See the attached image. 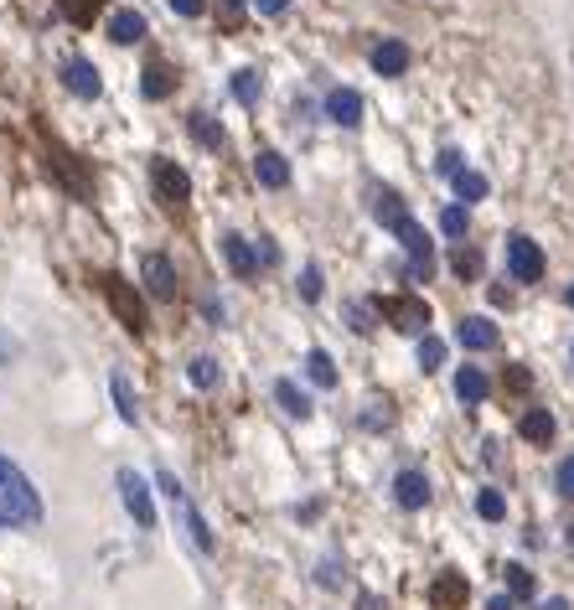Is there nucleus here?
<instances>
[{
  "label": "nucleus",
  "mask_w": 574,
  "mask_h": 610,
  "mask_svg": "<svg viewBox=\"0 0 574 610\" xmlns=\"http://www.w3.org/2000/svg\"><path fill=\"white\" fill-rule=\"evenodd\" d=\"M554 486H559V497H564V502H574V455H564V461H559Z\"/></svg>",
  "instance_id": "obj_39"
},
{
  "label": "nucleus",
  "mask_w": 574,
  "mask_h": 610,
  "mask_svg": "<svg viewBox=\"0 0 574 610\" xmlns=\"http://www.w3.org/2000/svg\"><path fill=\"white\" fill-rule=\"evenodd\" d=\"M502 264H507V280H518V285H538L543 269H549V259H543V249H538L528 233H507Z\"/></svg>",
  "instance_id": "obj_6"
},
{
  "label": "nucleus",
  "mask_w": 574,
  "mask_h": 610,
  "mask_svg": "<svg viewBox=\"0 0 574 610\" xmlns=\"http://www.w3.org/2000/svg\"><path fill=\"white\" fill-rule=\"evenodd\" d=\"M187 383L202 388V393H213V388L223 383V362H218L213 352H197V357L187 362Z\"/></svg>",
  "instance_id": "obj_21"
},
{
  "label": "nucleus",
  "mask_w": 574,
  "mask_h": 610,
  "mask_svg": "<svg viewBox=\"0 0 574 610\" xmlns=\"http://www.w3.org/2000/svg\"><path fill=\"white\" fill-rule=\"evenodd\" d=\"M223 6H228V11H238V6H249V0H223Z\"/></svg>",
  "instance_id": "obj_49"
},
{
  "label": "nucleus",
  "mask_w": 574,
  "mask_h": 610,
  "mask_svg": "<svg viewBox=\"0 0 574 610\" xmlns=\"http://www.w3.org/2000/svg\"><path fill=\"white\" fill-rule=\"evenodd\" d=\"M487 610H518V600H512V595H492Z\"/></svg>",
  "instance_id": "obj_46"
},
{
  "label": "nucleus",
  "mask_w": 574,
  "mask_h": 610,
  "mask_svg": "<svg viewBox=\"0 0 574 610\" xmlns=\"http://www.w3.org/2000/svg\"><path fill=\"white\" fill-rule=\"evenodd\" d=\"M373 218H378L388 233H394V228L409 218V207H404V197H399V192H388V187H383V192H373Z\"/></svg>",
  "instance_id": "obj_25"
},
{
  "label": "nucleus",
  "mask_w": 574,
  "mask_h": 610,
  "mask_svg": "<svg viewBox=\"0 0 574 610\" xmlns=\"http://www.w3.org/2000/svg\"><path fill=\"white\" fill-rule=\"evenodd\" d=\"M114 486H119V502H125V512L135 517V528H156L161 517H156V497H150V481L145 476H135L130 466H119L114 471Z\"/></svg>",
  "instance_id": "obj_8"
},
{
  "label": "nucleus",
  "mask_w": 574,
  "mask_h": 610,
  "mask_svg": "<svg viewBox=\"0 0 574 610\" xmlns=\"http://www.w3.org/2000/svg\"><path fill=\"white\" fill-rule=\"evenodd\" d=\"M254 181L264 192H285L290 187V161L280 156V150H259L254 156Z\"/></svg>",
  "instance_id": "obj_17"
},
{
  "label": "nucleus",
  "mask_w": 574,
  "mask_h": 610,
  "mask_svg": "<svg viewBox=\"0 0 574 610\" xmlns=\"http://www.w3.org/2000/svg\"><path fill=\"white\" fill-rule=\"evenodd\" d=\"M57 6H63V16H68L73 26H88V21L99 16V6H104V0H57Z\"/></svg>",
  "instance_id": "obj_34"
},
{
  "label": "nucleus",
  "mask_w": 574,
  "mask_h": 610,
  "mask_svg": "<svg viewBox=\"0 0 574 610\" xmlns=\"http://www.w3.org/2000/svg\"><path fill=\"white\" fill-rule=\"evenodd\" d=\"M394 238H399V249L409 254V264H404L409 280H430V274H435V238L425 233V223L409 212V218L394 228Z\"/></svg>",
  "instance_id": "obj_5"
},
{
  "label": "nucleus",
  "mask_w": 574,
  "mask_h": 610,
  "mask_svg": "<svg viewBox=\"0 0 574 610\" xmlns=\"http://www.w3.org/2000/svg\"><path fill=\"white\" fill-rule=\"evenodd\" d=\"M362 610H378V600H373V595H362Z\"/></svg>",
  "instance_id": "obj_48"
},
{
  "label": "nucleus",
  "mask_w": 574,
  "mask_h": 610,
  "mask_svg": "<svg viewBox=\"0 0 574 610\" xmlns=\"http://www.w3.org/2000/svg\"><path fill=\"white\" fill-rule=\"evenodd\" d=\"M150 192H156V202H161V207L181 212V207L192 202V176L181 171L171 156H156V161H150Z\"/></svg>",
  "instance_id": "obj_7"
},
{
  "label": "nucleus",
  "mask_w": 574,
  "mask_h": 610,
  "mask_svg": "<svg viewBox=\"0 0 574 610\" xmlns=\"http://www.w3.org/2000/svg\"><path fill=\"white\" fill-rule=\"evenodd\" d=\"M306 378H311L316 388H326V393H331V388L342 383V373H337V362H331V352H321V347H311V352H306Z\"/></svg>",
  "instance_id": "obj_24"
},
{
  "label": "nucleus",
  "mask_w": 574,
  "mask_h": 610,
  "mask_svg": "<svg viewBox=\"0 0 574 610\" xmlns=\"http://www.w3.org/2000/svg\"><path fill=\"white\" fill-rule=\"evenodd\" d=\"M440 233H445L450 243H466V238H471V207L450 202V207L440 212Z\"/></svg>",
  "instance_id": "obj_27"
},
{
  "label": "nucleus",
  "mask_w": 574,
  "mask_h": 610,
  "mask_svg": "<svg viewBox=\"0 0 574 610\" xmlns=\"http://www.w3.org/2000/svg\"><path fill=\"white\" fill-rule=\"evenodd\" d=\"M42 492L32 486V476H26L11 455H0V528L6 533H26L42 523Z\"/></svg>",
  "instance_id": "obj_1"
},
{
  "label": "nucleus",
  "mask_w": 574,
  "mask_h": 610,
  "mask_svg": "<svg viewBox=\"0 0 574 610\" xmlns=\"http://www.w3.org/2000/svg\"><path fill=\"white\" fill-rule=\"evenodd\" d=\"M99 290H104V300H109V311H114V321L130 331V337H145V300H140V290L130 285V280H119V274H99Z\"/></svg>",
  "instance_id": "obj_4"
},
{
  "label": "nucleus",
  "mask_w": 574,
  "mask_h": 610,
  "mask_svg": "<svg viewBox=\"0 0 574 610\" xmlns=\"http://www.w3.org/2000/svg\"><path fill=\"white\" fill-rule=\"evenodd\" d=\"M275 404H280L290 419H311V409H316V404H311V393L300 388L295 378H275Z\"/></svg>",
  "instance_id": "obj_20"
},
{
  "label": "nucleus",
  "mask_w": 574,
  "mask_h": 610,
  "mask_svg": "<svg viewBox=\"0 0 574 610\" xmlns=\"http://www.w3.org/2000/svg\"><path fill=\"white\" fill-rule=\"evenodd\" d=\"M435 166H440V176H450V181H456V176L466 171V161H461V150H440V161H435Z\"/></svg>",
  "instance_id": "obj_41"
},
{
  "label": "nucleus",
  "mask_w": 574,
  "mask_h": 610,
  "mask_svg": "<svg viewBox=\"0 0 574 610\" xmlns=\"http://www.w3.org/2000/svg\"><path fill=\"white\" fill-rule=\"evenodd\" d=\"M156 486H161V497L171 502V512L181 517V528H187L192 548H197L202 559H213V554H218V538H213V528H207V517L197 512V502L187 497V486L176 481V471H156Z\"/></svg>",
  "instance_id": "obj_2"
},
{
  "label": "nucleus",
  "mask_w": 574,
  "mask_h": 610,
  "mask_svg": "<svg viewBox=\"0 0 574 610\" xmlns=\"http://www.w3.org/2000/svg\"><path fill=\"white\" fill-rule=\"evenodd\" d=\"M300 300H321V264H306V269H300Z\"/></svg>",
  "instance_id": "obj_37"
},
{
  "label": "nucleus",
  "mask_w": 574,
  "mask_h": 610,
  "mask_svg": "<svg viewBox=\"0 0 574 610\" xmlns=\"http://www.w3.org/2000/svg\"><path fill=\"white\" fill-rule=\"evenodd\" d=\"M342 579H347V569H342L337 559H321V574H316L321 590H342Z\"/></svg>",
  "instance_id": "obj_38"
},
{
  "label": "nucleus",
  "mask_w": 574,
  "mask_h": 610,
  "mask_svg": "<svg viewBox=\"0 0 574 610\" xmlns=\"http://www.w3.org/2000/svg\"><path fill=\"white\" fill-rule=\"evenodd\" d=\"M476 517H481V523H502V517H507L502 486H481V492H476Z\"/></svg>",
  "instance_id": "obj_28"
},
{
  "label": "nucleus",
  "mask_w": 574,
  "mask_h": 610,
  "mask_svg": "<svg viewBox=\"0 0 574 610\" xmlns=\"http://www.w3.org/2000/svg\"><path fill=\"white\" fill-rule=\"evenodd\" d=\"M321 114L331 119V125H342V130H357L362 125V94H357V88H331Z\"/></svg>",
  "instance_id": "obj_14"
},
{
  "label": "nucleus",
  "mask_w": 574,
  "mask_h": 610,
  "mask_svg": "<svg viewBox=\"0 0 574 610\" xmlns=\"http://www.w3.org/2000/svg\"><path fill=\"white\" fill-rule=\"evenodd\" d=\"M140 285H145V295L150 300H176V264L166 259V254H156V249H150L145 259H140Z\"/></svg>",
  "instance_id": "obj_9"
},
{
  "label": "nucleus",
  "mask_w": 574,
  "mask_h": 610,
  "mask_svg": "<svg viewBox=\"0 0 574 610\" xmlns=\"http://www.w3.org/2000/svg\"><path fill=\"white\" fill-rule=\"evenodd\" d=\"M430 497H435V492H430V476H425V471H414V466H409V471L394 476V507H404V512H425Z\"/></svg>",
  "instance_id": "obj_11"
},
{
  "label": "nucleus",
  "mask_w": 574,
  "mask_h": 610,
  "mask_svg": "<svg viewBox=\"0 0 574 610\" xmlns=\"http://www.w3.org/2000/svg\"><path fill=\"white\" fill-rule=\"evenodd\" d=\"M388 424V409H378V399H373V409H362V430H383Z\"/></svg>",
  "instance_id": "obj_42"
},
{
  "label": "nucleus",
  "mask_w": 574,
  "mask_h": 610,
  "mask_svg": "<svg viewBox=\"0 0 574 610\" xmlns=\"http://www.w3.org/2000/svg\"><path fill=\"white\" fill-rule=\"evenodd\" d=\"M409 63H414V52H409V42H399V37H388V42L373 47V73H378V78H404Z\"/></svg>",
  "instance_id": "obj_15"
},
{
  "label": "nucleus",
  "mask_w": 574,
  "mask_h": 610,
  "mask_svg": "<svg viewBox=\"0 0 574 610\" xmlns=\"http://www.w3.org/2000/svg\"><path fill=\"white\" fill-rule=\"evenodd\" d=\"M109 42H119V47L145 42V16L140 11H114L109 16Z\"/></svg>",
  "instance_id": "obj_22"
},
{
  "label": "nucleus",
  "mask_w": 574,
  "mask_h": 610,
  "mask_svg": "<svg viewBox=\"0 0 574 610\" xmlns=\"http://www.w3.org/2000/svg\"><path fill=\"white\" fill-rule=\"evenodd\" d=\"M564 305H569V311H574V285H569V290H564Z\"/></svg>",
  "instance_id": "obj_50"
},
{
  "label": "nucleus",
  "mask_w": 574,
  "mask_h": 610,
  "mask_svg": "<svg viewBox=\"0 0 574 610\" xmlns=\"http://www.w3.org/2000/svg\"><path fill=\"white\" fill-rule=\"evenodd\" d=\"M538 610H574L564 595H549V600H538Z\"/></svg>",
  "instance_id": "obj_47"
},
{
  "label": "nucleus",
  "mask_w": 574,
  "mask_h": 610,
  "mask_svg": "<svg viewBox=\"0 0 574 610\" xmlns=\"http://www.w3.org/2000/svg\"><path fill=\"white\" fill-rule=\"evenodd\" d=\"M228 88H233V99L244 104V109H259V99H264V78H259L254 68H238V73L228 78Z\"/></svg>",
  "instance_id": "obj_26"
},
{
  "label": "nucleus",
  "mask_w": 574,
  "mask_h": 610,
  "mask_svg": "<svg viewBox=\"0 0 574 610\" xmlns=\"http://www.w3.org/2000/svg\"><path fill=\"white\" fill-rule=\"evenodd\" d=\"M518 435L528 440V445H554V435H559V419L543 409V404H533V409H523V419H518Z\"/></svg>",
  "instance_id": "obj_18"
},
{
  "label": "nucleus",
  "mask_w": 574,
  "mask_h": 610,
  "mask_svg": "<svg viewBox=\"0 0 574 610\" xmlns=\"http://www.w3.org/2000/svg\"><path fill=\"white\" fill-rule=\"evenodd\" d=\"M373 311L394 326V331H409V337H430V300L425 295H378Z\"/></svg>",
  "instance_id": "obj_3"
},
{
  "label": "nucleus",
  "mask_w": 574,
  "mask_h": 610,
  "mask_svg": "<svg viewBox=\"0 0 574 610\" xmlns=\"http://www.w3.org/2000/svg\"><path fill=\"white\" fill-rule=\"evenodd\" d=\"M487 192H492V181H487V176H481V171H471V166H466V171L456 176V197H461V207H471V202H481V197H487Z\"/></svg>",
  "instance_id": "obj_29"
},
{
  "label": "nucleus",
  "mask_w": 574,
  "mask_h": 610,
  "mask_svg": "<svg viewBox=\"0 0 574 610\" xmlns=\"http://www.w3.org/2000/svg\"><path fill=\"white\" fill-rule=\"evenodd\" d=\"M347 321H352L357 337H368V331H373V305L368 300H347Z\"/></svg>",
  "instance_id": "obj_35"
},
{
  "label": "nucleus",
  "mask_w": 574,
  "mask_h": 610,
  "mask_svg": "<svg viewBox=\"0 0 574 610\" xmlns=\"http://www.w3.org/2000/svg\"><path fill=\"white\" fill-rule=\"evenodd\" d=\"M414 362H419V368H425V373H440V368H445V342H440V337H419V352H414Z\"/></svg>",
  "instance_id": "obj_31"
},
{
  "label": "nucleus",
  "mask_w": 574,
  "mask_h": 610,
  "mask_svg": "<svg viewBox=\"0 0 574 610\" xmlns=\"http://www.w3.org/2000/svg\"><path fill=\"white\" fill-rule=\"evenodd\" d=\"M254 11H259V16H285L290 0H254Z\"/></svg>",
  "instance_id": "obj_43"
},
{
  "label": "nucleus",
  "mask_w": 574,
  "mask_h": 610,
  "mask_svg": "<svg viewBox=\"0 0 574 610\" xmlns=\"http://www.w3.org/2000/svg\"><path fill=\"white\" fill-rule=\"evenodd\" d=\"M223 264L233 269V280H259V269H264L259 249L244 233H223Z\"/></svg>",
  "instance_id": "obj_10"
},
{
  "label": "nucleus",
  "mask_w": 574,
  "mask_h": 610,
  "mask_svg": "<svg viewBox=\"0 0 574 610\" xmlns=\"http://www.w3.org/2000/svg\"><path fill=\"white\" fill-rule=\"evenodd\" d=\"M456 342H461L466 352H492V347L502 342V331H497L492 316H461V321H456Z\"/></svg>",
  "instance_id": "obj_13"
},
{
  "label": "nucleus",
  "mask_w": 574,
  "mask_h": 610,
  "mask_svg": "<svg viewBox=\"0 0 574 610\" xmlns=\"http://www.w3.org/2000/svg\"><path fill=\"white\" fill-rule=\"evenodd\" d=\"M166 6H171L181 21H197V16H207V0H166Z\"/></svg>",
  "instance_id": "obj_40"
},
{
  "label": "nucleus",
  "mask_w": 574,
  "mask_h": 610,
  "mask_svg": "<svg viewBox=\"0 0 574 610\" xmlns=\"http://www.w3.org/2000/svg\"><path fill=\"white\" fill-rule=\"evenodd\" d=\"M187 125H192V135H197V145H207V150H223V140H228V135H223V125H218V119H213V114H192V119H187Z\"/></svg>",
  "instance_id": "obj_30"
},
{
  "label": "nucleus",
  "mask_w": 574,
  "mask_h": 610,
  "mask_svg": "<svg viewBox=\"0 0 574 610\" xmlns=\"http://www.w3.org/2000/svg\"><path fill=\"white\" fill-rule=\"evenodd\" d=\"M569 362H574V347H569Z\"/></svg>",
  "instance_id": "obj_51"
},
{
  "label": "nucleus",
  "mask_w": 574,
  "mask_h": 610,
  "mask_svg": "<svg viewBox=\"0 0 574 610\" xmlns=\"http://www.w3.org/2000/svg\"><path fill=\"white\" fill-rule=\"evenodd\" d=\"M450 600H466V579L461 574H445L435 585V605H450Z\"/></svg>",
  "instance_id": "obj_36"
},
{
  "label": "nucleus",
  "mask_w": 574,
  "mask_h": 610,
  "mask_svg": "<svg viewBox=\"0 0 574 610\" xmlns=\"http://www.w3.org/2000/svg\"><path fill=\"white\" fill-rule=\"evenodd\" d=\"M450 269L461 274V280H481V254L471 243H456V254H450Z\"/></svg>",
  "instance_id": "obj_32"
},
{
  "label": "nucleus",
  "mask_w": 574,
  "mask_h": 610,
  "mask_svg": "<svg viewBox=\"0 0 574 610\" xmlns=\"http://www.w3.org/2000/svg\"><path fill=\"white\" fill-rule=\"evenodd\" d=\"M109 393H114V414L125 424H140V399H135V388H130L125 373H109Z\"/></svg>",
  "instance_id": "obj_23"
},
{
  "label": "nucleus",
  "mask_w": 574,
  "mask_h": 610,
  "mask_svg": "<svg viewBox=\"0 0 574 610\" xmlns=\"http://www.w3.org/2000/svg\"><path fill=\"white\" fill-rule=\"evenodd\" d=\"M528 383H533V378H528V373H523V368H507V388H518V393H523V388H528Z\"/></svg>",
  "instance_id": "obj_45"
},
{
  "label": "nucleus",
  "mask_w": 574,
  "mask_h": 610,
  "mask_svg": "<svg viewBox=\"0 0 574 610\" xmlns=\"http://www.w3.org/2000/svg\"><path fill=\"white\" fill-rule=\"evenodd\" d=\"M63 88L73 99H99L104 94V78H99V68L88 63V57H68L63 63Z\"/></svg>",
  "instance_id": "obj_12"
},
{
  "label": "nucleus",
  "mask_w": 574,
  "mask_h": 610,
  "mask_svg": "<svg viewBox=\"0 0 574 610\" xmlns=\"http://www.w3.org/2000/svg\"><path fill=\"white\" fill-rule=\"evenodd\" d=\"M533 569H523V564H507V595L512 600H533Z\"/></svg>",
  "instance_id": "obj_33"
},
{
  "label": "nucleus",
  "mask_w": 574,
  "mask_h": 610,
  "mask_svg": "<svg viewBox=\"0 0 574 610\" xmlns=\"http://www.w3.org/2000/svg\"><path fill=\"white\" fill-rule=\"evenodd\" d=\"M140 94H145L150 104L171 99V94H176V68H171V63H161V57H150L145 73H140Z\"/></svg>",
  "instance_id": "obj_16"
},
{
  "label": "nucleus",
  "mask_w": 574,
  "mask_h": 610,
  "mask_svg": "<svg viewBox=\"0 0 574 610\" xmlns=\"http://www.w3.org/2000/svg\"><path fill=\"white\" fill-rule=\"evenodd\" d=\"M456 399L466 404V409H476V404H487L492 399V378L476 368V362H466V368L456 373Z\"/></svg>",
  "instance_id": "obj_19"
},
{
  "label": "nucleus",
  "mask_w": 574,
  "mask_h": 610,
  "mask_svg": "<svg viewBox=\"0 0 574 610\" xmlns=\"http://www.w3.org/2000/svg\"><path fill=\"white\" fill-rule=\"evenodd\" d=\"M254 249H259V259H264V264H280V249H275V243H269V238H259Z\"/></svg>",
  "instance_id": "obj_44"
}]
</instances>
